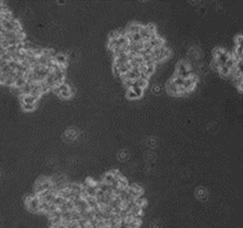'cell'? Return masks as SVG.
I'll return each instance as SVG.
<instances>
[{
	"instance_id": "277c9868",
	"label": "cell",
	"mask_w": 243,
	"mask_h": 228,
	"mask_svg": "<svg viewBox=\"0 0 243 228\" xmlns=\"http://www.w3.org/2000/svg\"><path fill=\"white\" fill-rule=\"evenodd\" d=\"M143 25L139 23L132 22L130 23L126 28L128 34H134V33H139L141 30Z\"/></svg>"
},
{
	"instance_id": "9a60e30c",
	"label": "cell",
	"mask_w": 243,
	"mask_h": 228,
	"mask_svg": "<svg viewBox=\"0 0 243 228\" xmlns=\"http://www.w3.org/2000/svg\"><path fill=\"white\" fill-rule=\"evenodd\" d=\"M242 34H239L235 38V46H242Z\"/></svg>"
},
{
	"instance_id": "6da1fadb",
	"label": "cell",
	"mask_w": 243,
	"mask_h": 228,
	"mask_svg": "<svg viewBox=\"0 0 243 228\" xmlns=\"http://www.w3.org/2000/svg\"><path fill=\"white\" fill-rule=\"evenodd\" d=\"M54 62L56 63L58 66H64V67H66V64H67V61H68L67 55L62 52L56 53V54H55V56H54Z\"/></svg>"
},
{
	"instance_id": "52a82bcc",
	"label": "cell",
	"mask_w": 243,
	"mask_h": 228,
	"mask_svg": "<svg viewBox=\"0 0 243 228\" xmlns=\"http://www.w3.org/2000/svg\"><path fill=\"white\" fill-rule=\"evenodd\" d=\"M21 91V95H23V96H25V95H29L30 94L31 91V85L29 83L27 82L25 84V85L22 88H20Z\"/></svg>"
},
{
	"instance_id": "9c48e42d",
	"label": "cell",
	"mask_w": 243,
	"mask_h": 228,
	"mask_svg": "<svg viewBox=\"0 0 243 228\" xmlns=\"http://www.w3.org/2000/svg\"><path fill=\"white\" fill-rule=\"evenodd\" d=\"M59 97L61 99H64V100H69V99H70L71 98L73 97V96H71V93L69 92V91H68L61 92L59 96Z\"/></svg>"
},
{
	"instance_id": "ffe728a7",
	"label": "cell",
	"mask_w": 243,
	"mask_h": 228,
	"mask_svg": "<svg viewBox=\"0 0 243 228\" xmlns=\"http://www.w3.org/2000/svg\"><path fill=\"white\" fill-rule=\"evenodd\" d=\"M0 59H1V56H0Z\"/></svg>"
},
{
	"instance_id": "2e32d148",
	"label": "cell",
	"mask_w": 243,
	"mask_h": 228,
	"mask_svg": "<svg viewBox=\"0 0 243 228\" xmlns=\"http://www.w3.org/2000/svg\"><path fill=\"white\" fill-rule=\"evenodd\" d=\"M112 70H113V73H114V74L116 76H117L118 78H120V76H121V74H120V71H119L118 69L117 66L114 64V65H113Z\"/></svg>"
},
{
	"instance_id": "8fae6325",
	"label": "cell",
	"mask_w": 243,
	"mask_h": 228,
	"mask_svg": "<svg viewBox=\"0 0 243 228\" xmlns=\"http://www.w3.org/2000/svg\"><path fill=\"white\" fill-rule=\"evenodd\" d=\"M146 29H148V31H149V33L150 34V35H152V34H157L156 27H155V26L153 25V24H148V25L146 26Z\"/></svg>"
},
{
	"instance_id": "8992f818",
	"label": "cell",
	"mask_w": 243,
	"mask_h": 228,
	"mask_svg": "<svg viewBox=\"0 0 243 228\" xmlns=\"http://www.w3.org/2000/svg\"><path fill=\"white\" fill-rule=\"evenodd\" d=\"M37 103L36 104H27V103H21L22 104V108L25 112H32L35 111L37 107Z\"/></svg>"
},
{
	"instance_id": "7c38bea8",
	"label": "cell",
	"mask_w": 243,
	"mask_h": 228,
	"mask_svg": "<svg viewBox=\"0 0 243 228\" xmlns=\"http://www.w3.org/2000/svg\"><path fill=\"white\" fill-rule=\"evenodd\" d=\"M131 89H132V90L133 91L134 93L136 94L138 99H139V98H141V96H143V92H144V90H143V89L139 88V87H135V88H132Z\"/></svg>"
},
{
	"instance_id": "d6986e66",
	"label": "cell",
	"mask_w": 243,
	"mask_h": 228,
	"mask_svg": "<svg viewBox=\"0 0 243 228\" xmlns=\"http://www.w3.org/2000/svg\"><path fill=\"white\" fill-rule=\"evenodd\" d=\"M8 63L6 60L3 59H0V69H1V68L4 67V66H6V65Z\"/></svg>"
},
{
	"instance_id": "4fadbf2b",
	"label": "cell",
	"mask_w": 243,
	"mask_h": 228,
	"mask_svg": "<svg viewBox=\"0 0 243 228\" xmlns=\"http://www.w3.org/2000/svg\"><path fill=\"white\" fill-rule=\"evenodd\" d=\"M211 67H212V69H213V70H215V71L219 72V71H220V66L219 65V63H218V61H217V60L213 58V60H212V62H211Z\"/></svg>"
},
{
	"instance_id": "5b68a950",
	"label": "cell",
	"mask_w": 243,
	"mask_h": 228,
	"mask_svg": "<svg viewBox=\"0 0 243 228\" xmlns=\"http://www.w3.org/2000/svg\"><path fill=\"white\" fill-rule=\"evenodd\" d=\"M26 83H27V80H26L25 76L16 77V78H15L14 84L13 86L16 87V88H21L25 85Z\"/></svg>"
},
{
	"instance_id": "5bb4252c",
	"label": "cell",
	"mask_w": 243,
	"mask_h": 228,
	"mask_svg": "<svg viewBox=\"0 0 243 228\" xmlns=\"http://www.w3.org/2000/svg\"><path fill=\"white\" fill-rule=\"evenodd\" d=\"M58 87H59V88L60 91H61V92L68 91L69 90V85H68V84H66V82H63L62 84H59V85L58 86Z\"/></svg>"
},
{
	"instance_id": "ac0fdd59",
	"label": "cell",
	"mask_w": 243,
	"mask_h": 228,
	"mask_svg": "<svg viewBox=\"0 0 243 228\" xmlns=\"http://www.w3.org/2000/svg\"><path fill=\"white\" fill-rule=\"evenodd\" d=\"M120 37L119 34H118L117 31H113L112 32L110 33L109 36H108V39H117Z\"/></svg>"
},
{
	"instance_id": "3957f363",
	"label": "cell",
	"mask_w": 243,
	"mask_h": 228,
	"mask_svg": "<svg viewBox=\"0 0 243 228\" xmlns=\"http://www.w3.org/2000/svg\"><path fill=\"white\" fill-rule=\"evenodd\" d=\"M19 100H20L21 103H27V104H36L39 101V99H37L34 96H31V95H21L19 96Z\"/></svg>"
},
{
	"instance_id": "30bf717a",
	"label": "cell",
	"mask_w": 243,
	"mask_h": 228,
	"mask_svg": "<svg viewBox=\"0 0 243 228\" xmlns=\"http://www.w3.org/2000/svg\"><path fill=\"white\" fill-rule=\"evenodd\" d=\"M126 96L129 99L131 100H134V99H137L138 97H137L136 94L133 92V91L131 88L127 89V93H126Z\"/></svg>"
},
{
	"instance_id": "e0dca14e",
	"label": "cell",
	"mask_w": 243,
	"mask_h": 228,
	"mask_svg": "<svg viewBox=\"0 0 243 228\" xmlns=\"http://www.w3.org/2000/svg\"><path fill=\"white\" fill-rule=\"evenodd\" d=\"M1 69V73L2 74H9L12 71V69L10 68V66H9L8 63H7L6 66H4V67L1 68V69Z\"/></svg>"
},
{
	"instance_id": "7a4b0ae2",
	"label": "cell",
	"mask_w": 243,
	"mask_h": 228,
	"mask_svg": "<svg viewBox=\"0 0 243 228\" xmlns=\"http://www.w3.org/2000/svg\"><path fill=\"white\" fill-rule=\"evenodd\" d=\"M166 90L170 95L174 96H180L178 91V86L175 84V83L171 79L167 83Z\"/></svg>"
},
{
	"instance_id": "ba28073f",
	"label": "cell",
	"mask_w": 243,
	"mask_h": 228,
	"mask_svg": "<svg viewBox=\"0 0 243 228\" xmlns=\"http://www.w3.org/2000/svg\"><path fill=\"white\" fill-rule=\"evenodd\" d=\"M136 81L138 86L139 87V88L143 89V90H144V89L148 86V81H147V80H143L141 79V78H138V79H136Z\"/></svg>"
}]
</instances>
